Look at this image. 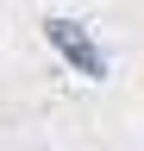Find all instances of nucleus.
Returning a JSON list of instances; mask_svg holds the SVG:
<instances>
[{"instance_id": "nucleus-1", "label": "nucleus", "mask_w": 144, "mask_h": 151, "mask_svg": "<svg viewBox=\"0 0 144 151\" xmlns=\"http://www.w3.org/2000/svg\"><path fill=\"white\" fill-rule=\"evenodd\" d=\"M44 38H50V44H57V50H63L82 76H106V57L88 44V32L75 25V19H44Z\"/></svg>"}]
</instances>
